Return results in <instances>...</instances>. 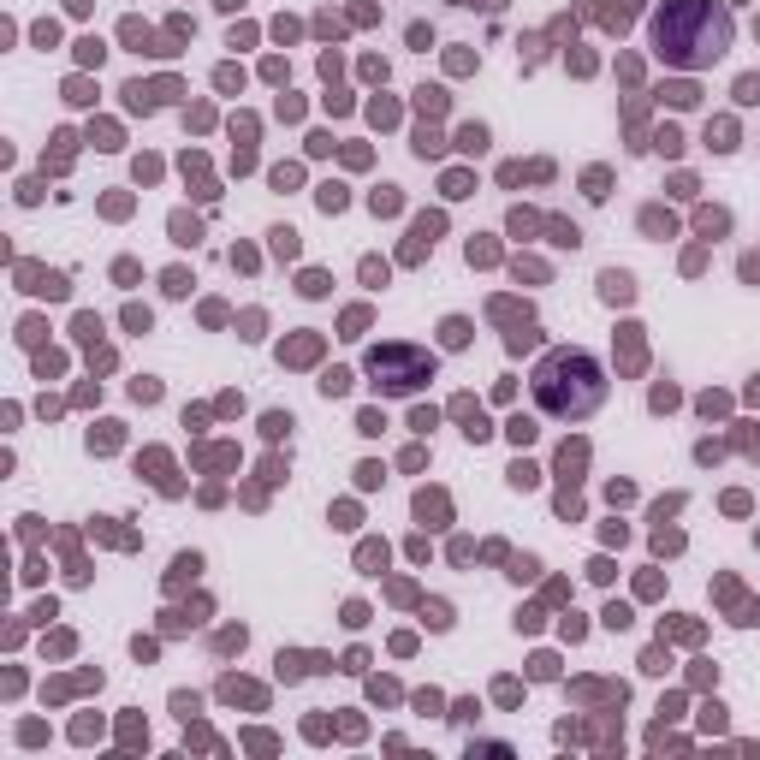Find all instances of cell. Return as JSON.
<instances>
[{
	"label": "cell",
	"instance_id": "obj_29",
	"mask_svg": "<svg viewBox=\"0 0 760 760\" xmlns=\"http://www.w3.org/2000/svg\"><path fill=\"white\" fill-rule=\"evenodd\" d=\"M653 149H660V155H678V149H683V137H678V131H671V125H665V131H660V137H653Z\"/></svg>",
	"mask_w": 760,
	"mask_h": 760
},
{
	"label": "cell",
	"instance_id": "obj_30",
	"mask_svg": "<svg viewBox=\"0 0 760 760\" xmlns=\"http://www.w3.org/2000/svg\"><path fill=\"white\" fill-rule=\"evenodd\" d=\"M582 184H588V196H594V202H600V196H606V184H612V178H606V166H594V173H588Z\"/></svg>",
	"mask_w": 760,
	"mask_h": 760
},
{
	"label": "cell",
	"instance_id": "obj_22",
	"mask_svg": "<svg viewBox=\"0 0 760 760\" xmlns=\"http://www.w3.org/2000/svg\"><path fill=\"white\" fill-rule=\"evenodd\" d=\"M440 149H446V143L434 137V131H416V155H422V161H434V155H440Z\"/></svg>",
	"mask_w": 760,
	"mask_h": 760
},
{
	"label": "cell",
	"instance_id": "obj_9",
	"mask_svg": "<svg viewBox=\"0 0 760 760\" xmlns=\"http://www.w3.org/2000/svg\"><path fill=\"white\" fill-rule=\"evenodd\" d=\"M267 238H274V256H285V262L297 256V232H291V226H274Z\"/></svg>",
	"mask_w": 760,
	"mask_h": 760
},
{
	"label": "cell",
	"instance_id": "obj_39",
	"mask_svg": "<svg viewBox=\"0 0 760 760\" xmlns=\"http://www.w3.org/2000/svg\"><path fill=\"white\" fill-rule=\"evenodd\" d=\"M742 279H760V256H742Z\"/></svg>",
	"mask_w": 760,
	"mask_h": 760
},
{
	"label": "cell",
	"instance_id": "obj_36",
	"mask_svg": "<svg viewBox=\"0 0 760 760\" xmlns=\"http://www.w3.org/2000/svg\"><path fill=\"white\" fill-rule=\"evenodd\" d=\"M678 404V386H653V410H671Z\"/></svg>",
	"mask_w": 760,
	"mask_h": 760
},
{
	"label": "cell",
	"instance_id": "obj_41",
	"mask_svg": "<svg viewBox=\"0 0 760 760\" xmlns=\"http://www.w3.org/2000/svg\"><path fill=\"white\" fill-rule=\"evenodd\" d=\"M451 6H476V0H451Z\"/></svg>",
	"mask_w": 760,
	"mask_h": 760
},
{
	"label": "cell",
	"instance_id": "obj_38",
	"mask_svg": "<svg viewBox=\"0 0 760 760\" xmlns=\"http://www.w3.org/2000/svg\"><path fill=\"white\" fill-rule=\"evenodd\" d=\"M380 476H386L380 464H363V469H357V481H363V487H380Z\"/></svg>",
	"mask_w": 760,
	"mask_h": 760
},
{
	"label": "cell",
	"instance_id": "obj_16",
	"mask_svg": "<svg viewBox=\"0 0 760 760\" xmlns=\"http://www.w3.org/2000/svg\"><path fill=\"white\" fill-rule=\"evenodd\" d=\"M90 446L95 451H113V446H119V422H101V434H90Z\"/></svg>",
	"mask_w": 760,
	"mask_h": 760
},
{
	"label": "cell",
	"instance_id": "obj_32",
	"mask_svg": "<svg viewBox=\"0 0 760 760\" xmlns=\"http://www.w3.org/2000/svg\"><path fill=\"white\" fill-rule=\"evenodd\" d=\"M434 422H440V416H434V410H428V404H422V410H410V428H416V434H428V428H434Z\"/></svg>",
	"mask_w": 760,
	"mask_h": 760
},
{
	"label": "cell",
	"instance_id": "obj_28",
	"mask_svg": "<svg viewBox=\"0 0 760 760\" xmlns=\"http://www.w3.org/2000/svg\"><path fill=\"white\" fill-rule=\"evenodd\" d=\"M416 101H422V113H446V90H422Z\"/></svg>",
	"mask_w": 760,
	"mask_h": 760
},
{
	"label": "cell",
	"instance_id": "obj_15",
	"mask_svg": "<svg viewBox=\"0 0 760 760\" xmlns=\"http://www.w3.org/2000/svg\"><path fill=\"white\" fill-rule=\"evenodd\" d=\"M416 517L428 523V517H446V499L440 493H416Z\"/></svg>",
	"mask_w": 760,
	"mask_h": 760
},
{
	"label": "cell",
	"instance_id": "obj_23",
	"mask_svg": "<svg viewBox=\"0 0 760 760\" xmlns=\"http://www.w3.org/2000/svg\"><path fill=\"white\" fill-rule=\"evenodd\" d=\"M262 428H267V440H279V434H291V416H279V410H267V416H262Z\"/></svg>",
	"mask_w": 760,
	"mask_h": 760
},
{
	"label": "cell",
	"instance_id": "obj_37",
	"mask_svg": "<svg viewBox=\"0 0 760 760\" xmlns=\"http://www.w3.org/2000/svg\"><path fill=\"white\" fill-rule=\"evenodd\" d=\"M606 623H612V630H623V623H630V606L612 600V606H606Z\"/></svg>",
	"mask_w": 760,
	"mask_h": 760
},
{
	"label": "cell",
	"instance_id": "obj_25",
	"mask_svg": "<svg viewBox=\"0 0 760 760\" xmlns=\"http://www.w3.org/2000/svg\"><path fill=\"white\" fill-rule=\"evenodd\" d=\"M552 244H570V250H577V244H582V232L570 226V220H552Z\"/></svg>",
	"mask_w": 760,
	"mask_h": 760
},
{
	"label": "cell",
	"instance_id": "obj_35",
	"mask_svg": "<svg viewBox=\"0 0 760 760\" xmlns=\"http://www.w3.org/2000/svg\"><path fill=\"white\" fill-rule=\"evenodd\" d=\"M446 196H469V173H446Z\"/></svg>",
	"mask_w": 760,
	"mask_h": 760
},
{
	"label": "cell",
	"instance_id": "obj_21",
	"mask_svg": "<svg viewBox=\"0 0 760 760\" xmlns=\"http://www.w3.org/2000/svg\"><path fill=\"white\" fill-rule=\"evenodd\" d=\"M535 481H540V469L517 458V464H511V487H535Z\"/></svg>",
	"mask_w": 760,
	"mask_h": 760
},
{
	"label": "cell",
	"instance_id": "obj_1",
	"mask_svg": "<svg viewBox=\"0 0 760 760\" xmlns=\"http://www.w3.org/2000/svg\"><path fill=\"white\" fill-rule=\"evenodd\" d=\"M653 54L678 72H701V65L724 60L731 48V12L719 0H665L653 12Z\"/></svg>",
	"mask_w": 760,
	"mask_h": 760
},
{
	"label": "cell",
	"instance_id": "obj_26",
	"mask_svg": "<svg viewBox=\"0 0 760 760\" xmlns=\"http://www.w3.org/2000/svg\"><path fill=\"white\" fill-rule=\"evenodd\" d=\"M131 398H137V404H155V398H161V380H131Z\"/></svg>",
	"mask_w": 760,
	"mask_h": 760
},
{
	"label": "cell",
	"instance_id": "obj_13",
	"mask_svg": "<svg viewBox=\"0 0 760 760\" xmlns=\"http://www.w3.org/2000/svg\"><path fill=\"white\" fill-rule=\"evenodd\" d=\"M368 208H375V214H398V191H392V184H380V191L368 196Z\"/></svg>",
	"mask_w": 760,
	"mask_h": 760
},
{
	"label": "cell",
	"instance_id": "obj_20",
	"mask_svg": "<svg viewBox=\"0 0 760 760\" xmlns=\"http://www.w3.org/2000/svg\"><path fill=\"white\" fill-rule=\"evenodd\" d=\"M321 208L339 214V208H345V184H321Z\"/></svg>",
	"mask_w": 760,
	"mask_h": 760
},
{
	"label": "cell",
	"instance_id": "obj_33",
	"mask_svg": "<svg viewBox=\"0 0 760 760\" xmlns=\"http://www.w3.org/2000/svg\"><path fill=\"white\" fill-rule=\"evenodd\" d=\"M410 48H422V54H428V48H434V30H428V24H410Z\"/></svg>",
	"mask_w": 760,
	"mask_h": 760
},
{
	"label": "cell",
	"instance_id": "obj_24",
	"mask_svg": "<svg viewBox=\"0 0 760 760\" xmlns=\"http://www.w3.org/2000/svg\"><path fill=\"white\" fill-rule=\"evenodd\" d=\"M297 291H303V297H327V274H315V267H309V274H303V285H297Z\"/></svg>",
	"mask_w": 760,
	"mask_h": 760
},
{
	"label": "cell",
	"instance_id": "obj_18",
	"mask_svg": "<svg viewBox=\"0 0 760 760\" xmlns=\"http://www.w3.org/2000/svg\"><path fill=\"white\" fill-rule=\"evenodd\" d=\"M279 357H285V363H309V357H315V339H291Z\"/></svg>",
	"mask_w": 760,
	"mask_h": 760
},
{
	"label": "cell",
	"instance_id": "obj_7",
	"mask_svg": "<svg viewBox=\"0 0 760 760\" xmlns=\"http://www.w3.org/2000/svg\"><path fill=\"white\" fill-rule=\"evenodd\" d=\"M707 143H713L719 155H724V149H737V125L731 119H713V125H707Z\"/></svg>",
	"mask_w": 760,
	"mask_h": 760
},
{
	"label": "cell",
	"instance_id": "obj_27",
	"mask_svg": "<svg viewBox=\"0 0 760 760\" xmlns=\"http://www.w3.org/2000/svg\"><path fill=\"white\" fill-rule=\"evenodd\" d=\"M101 54H107V48H101L95 36H83V42H77V60H83V65H101Z\"/></svg>",
	"mask_w": 760,
	"mask_h": 760
},
{
	"label": "cell",
	"instance_id": "obj_34",
	"mask_svg": "<svg viewBox=\"0 0 760 760\" xmlns=\"http://www.w3.org/2000/svg\"><path fill=\"white\" fill-rule=\"evenodd\" d=\"M173 238H178V244H196V220H184V214H178V220H173Z\"/></svg>",
	"mask_w": 760,
	"mask_h": 760
},
{
	"label": "cell",
	"instance_id": "obj_5",
	"mask_svg": "<svg viewBox=\"0 0 760 760\" xmlns=\"http://www.w3.org/2000/svg\"><path fill=\"white\" fill-rule=\"evenodd\" d=\"M660 101H671V107H695V101H701V90H695L689 77H678V83H665V90H660Z\"/></svg>",
	"mask_w": 760,
	"mask_h": 760
},
{
	"label": "cell",
	"instance_id": "obj_8",
	"mask_svg": "<svg viewBox=\"0 0 760 760\" xmlns=\"http://www.w3.org/2000/svg\"><path fill=\"white\" fill-rule=\"evenodd\" d=\"M321 392H327V398H345V392H350V368H327V375H321Z\"/></svg>",
	"mask_w": 760,
	"mask_h": 760
},
{
	"label": "cell",
	"instance_id": "obj_12",
	"mask_svg": "<svg viewBox=\"0 0 760 760\" xmlns=\"http://www.w3.org/2000/svg\"><path fill=\"white\" fill-rule=\"evenodd\" d=\"M357 564H363V570H386V547H380V540H363Z\"/></svg>",
	"mask_w": 760,
	"mask_h": 760
},
{
	"label": "cell",
	"instance_id": "obj_10",
	"mask_svg": "<svg viewBox=\"0 0 760 760\" xmlns=\"http://www.w3.org/2000/svg\"><path fill=\"white\" fill-rule=\"evenodd\" d=\"M440 339H446L451 350H464V345H469V321H458V315H451L446 327H440Z\"/></svg>",
	"mask_w": 760,
	"mask_h": 760
},
{
	"label": "cell",
	"instance_id": "obj_6",
	"mask_svg": "<svg viewBox=\"0 0 760 760\" xmlns=\"http://www.w3.org/2000/svg\"><path fill=\"white\" fill-rule=\"evenodd\" d=\"M641 232H653V238H671V232H678V220H671L665 208H641Z\"/></svg>",
	"mask_w": 760,
	"mask_h": 760
},
{
	"label": "cell",
	"instance_id": "obj_40",
	"mask_svg": "<svg viewBox=\"0 0 760 760\" xmlns=\"http://www.w3.org/2000/svg\"><path fill=\"white\" fill-rule=\"evenodd\" d=\"M749 398H754V404H760V375H754V386H749Z\"/></svg>",
	"mask_w": 760,
	"mask_h": 760
},
{
	"label": "cell",
	"instance_id": "obj_4",
	"mask_svg": "<svg viewBox=\"0 0 760 760\" xmlns=\"http://www.w3.org/2000/svg\"><path fill=\"white\" fill-rule=\"evenodd\" d=\"M600 297H606V303H630V297H636V279L618 274V267H606V274H600Z\"/></svg>",
	"mask_w": 760,
	"mask_h": 760
},
{
	"label": "cell",
	"instance_id": "obj_31",
	"mask_svg": "<svg viewBox=\"0 0 760 760\" xmlns=\"http://www.w3.org/2000/svg\"><path fill=\"white\" fill-rule=\"evenodd\" d=\"M65 101H77V107H83V101H95V95H90V83H83V77H72V83H65Z\"/></svg>",
	"mask_w": 760,
	"mask_h": 760
},
{
	"label": "cell",
	"instance_id": "obj_2",
	"mask_svg": "<svg viewBox=\"0 0 760 760\" xmlns=\"http://www.w3.org/2000/svg\"><path fill=\"white\" fill-rule=\"evenodd\" d=\"M535 398H540V410H547V416L582 422V416L600 410L606 375H600V363L588 357V350H552V357L535 368Z\"/></svg>",
	"mask_w": 760,
	"mask_h": 760
},
{
	"label": "cell",
	"instance_id": "obj_14",
	"mask_svg": "<svg viewBox=\"0 0 760 760\" xmlns=\"http://www.w3.org/2000/svg\"><path fill=\"white\" fill-rule=\"evenodd\" d=\"M695 226L707 232V238H713V232H724V226H731V214H719V208H701V214H695Z\"/></svg>",
	"mask_w": 760,
	"mask_h": 760
},
{
	"label": "cell",
	"instance_id": "obj_19",
	"mask_svg": "<svg viewBox=\"0 0 760 760\" xmlns=\"http://www.w3.org/2000/svg\"><path fill=\"white\" fill-rule=\"evenodd\" d=\"M737 101H742V107H754V101H760V77H754V72L737 77Z\"/></svg>",
	"mask_w": 760,
	"mask_h": 760
},
{
	"label": "cell",
	"instance_id": "obj_3",
	"mask_svg": "<svg viewBox=\"0 0 760 760\" xmlns=\"http://www.w3.org/2000/svg\"><path fill=\"white\" fill-rule=\"evenodd\" d=\"M368 375H375V392L398 398V392H416L434 375V357L416 345H380V350H368Z\"/></svg>",
	"mask_w": 760,
	"mask_h": 760
},
{
	"label": "cell",
	"instance_id": "obj_11",
	"mask_svg": "<svg viewBox=\"0 0 760 760\" xmlns=\"http://www.w3.org/2000/svg\"><path fill=\"white\" fill-rule=\"evenodd\" d=\"M458 149H464V155H481V149H487V131H481V125H464V131H458Z\"/></svg>",
	"mask_w": 760,
	"mask_h": 760
},
{
	"label": "cell",
	"instance_id": "obj_17",
	"mask_svg": "<svg viewBox=\"0 0 760 760\" xmlns=\"http://www.w3.org/2000/svg\"><path fill=\"white\" fill-rule=\"evenodd\" d=\"M505 434H511L517 446H529V440H535V422H529V416H511V422H505Z\"/></svg>",
	"mask_w": 760,
	"mask_h": 760
}]
</instances>
